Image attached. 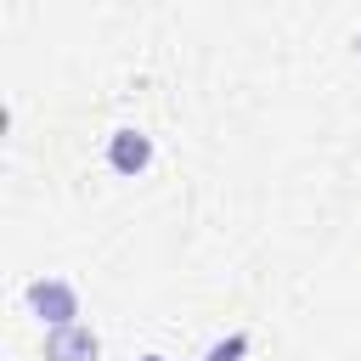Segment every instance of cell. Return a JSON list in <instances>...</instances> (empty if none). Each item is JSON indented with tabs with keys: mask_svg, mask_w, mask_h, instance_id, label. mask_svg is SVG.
<instances>
[{
	"mask_svg": "<svg viewBox=\"0 0 361 361\" xmlns=\"http://www.w3.org/2000/svg\"><path fill=\"white\" fill-rule=\"evenodd\" d=\"M23 310L45 327V333H62V327H79V288L68 276H34L23 288Z\"/></svg>",
	"mask_w": 361,
	"mask_h": 361,
	"instance_id": "obj_1",
	"label": "cell"
},
{
	"mask_svg": "<svg viewBox=\"0 0 361 361\" xmlns=\"http://www.w3.org/2000/svg\"><path fill=\"white\" fill-rule=\"evenodd\" d=\"M107 169L124 175V180L147 175V169H152V135L135 130V124H118V130L107 135Z\"/></svg>",
	"mask_w": 361,
	"mask_h": 361,
	"instance_id": "obj_2",
	"label": "cell"
},
{
	"mask_svg": "<svg viewBox=\"0 0 361 361\" xmlns=\"http://www.w3.org/2000/svg\"><path fill=\"white\" fill-rule=\"evenodd\" d=\"M39 355L45 361H102V338L79 322V327H62V333H45V344H39Z\"/></svg>",
	"mask_w": 361,
	"mask_h": 361,
	"instance_id": "obj_3",
	"label": "cell"
},
{
	"mask_svg": "<svg viewBox=\"0 0 361 361\" xmlns=\"http://www.w3.org/2000/svg\"><path fill=\"white\" fill-rule=\"evenodd\" d=\"M248 344H254V338H248V333L237 327V333H226V338H214V344H209V350H203L197 361H248Z\"/></svg>",
	"mask_w": 361,
	"mask_h": 361,
	"instance_id": "obj_4",
	"label": "cell"
},
{
	"mask_svg": "<svg viewBox=\"0 0 361 361\" xmlns=\"http://www.w3.org/2000/svg\"><path fill=\"white\" fill-rule=\"evenodd\" d=\"M135 361H169V355H158V350H147V355H135Z\"/></svg>",
	"mask_w": 361,
	"mask_h": 361,
	"instance_id": "obj_5",
	"label": "cell"
},
{
	"mask_svg": "<svg viewBox=\"0 0 361 361\" xmlns=\"http://www.w3.org/2000/svg\"><path fill=\"white\" fill-rule=\"evenodd\" d=\"M355 51H361V28H355Z\"/></svg>",
	"mask_w": 361,
	"mask_h": 361,
	"instance_id": "obj_6",
	"label": "cell"
}]
</instances>
